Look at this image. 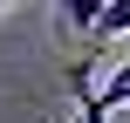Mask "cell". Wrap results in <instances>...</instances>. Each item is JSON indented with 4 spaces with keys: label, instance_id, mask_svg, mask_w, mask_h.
<instances>
[{
    "label": "cell",
    "instance_id": "cell-4",
    "mask_svg": "<svg viewBox=\"0 0 130 123\" xmlns=\"http://www.w3.org/2000/svg\"><path fill=\"white\" fill-rule=\"evenodd\" d=\"M75 123H110V116H89V110H75Z\"/></svg>",
    "mask_w": 130,
    "mask_h": 123
},
{
    "label": "cell",
    "instance_id": "cell-1",
    "mask_svg": "<svg viewBox=\"0 0 130 123\" xmlns=\"http://www.w3.org/2000/svg\"><path fill=\"white\" fill-rule=\"evenodd\" d=\"M69 89H75V110H89V116H123V110H130V62L110 68V82H103L96 96H89V68L69 62Z\"/></svg>",
    "mask_w": 130,
    "mask_h": 123
},
{
    "label": "cell",
    "instance_id": "cell-2",
    "mask_svg": "<svg viewBox=\"0 0 130 123\" xmlns=\"http://www.w3.org/2000/svg\"><path fill=\"white\" fill-rule=\"evenodd\" d=\"M117 34H130V0H103V14H96L89 41H117Z\"/></svg>",
    "mask_w": 130,
    "mask_h": 123
},
{
    "label": "cell",
    "instance_id": "cell-5",
    "mask_svg": "<svg viewBox=\"0 0 130 123\" xmlns=\"http://www.w3.org/2000/svg\"><path fill=\"white\" fill-rule=\"evenodd\" d=\"M110 123H130V110H123V116H110Z\"/></svg>",
    "mask_w": 130,
    "mask_h": 123
},
{
    "label": "cell",
    "instance_id": "cell-3",
    "mask_svg": "<svg viewBox=\"0 0 130 123\" xmlns=\"http://www.w3.org/2000/svg\"><path fill=\"white\" fill-rule=\"evenodd\" d=\"M96 14H103V0H69V27H82V34H89V27H96Z\"/></svg>",
    "mask_w": 130,
    "mask_h": 123
}]
</instances>
